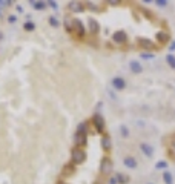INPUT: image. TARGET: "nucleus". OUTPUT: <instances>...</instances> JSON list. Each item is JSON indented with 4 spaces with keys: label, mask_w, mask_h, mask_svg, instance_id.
I'll list each match as a JSON object with an SVG mask.
<instances>
[{
    "label": "nucleus",
    "mask_w": 175,
    "mask_h": 184,
    "mask_svg": "<svg viewBox=\"0 0 175 184\" xmlns=\"http://www.w3.org/2000/svg\"><path fill=\"white\" fill-rule=\"evenodd\" d=\"M140 150H141L147 158H151V156L154 155V152H155L154 146H152V144H149V143H141V144H140Z\"/></svg>",
    "instance_id": "8"
},
{
    "label": "nucleus",
    "mask_w": 175,
    "mask_h": 184,
    "mask_svg": "<svg viewBox=\"0 0 175 184\" xmlns=\"http://www.w3.org/2000/svg\"><path fill=\"white\" fill-rule=\"evenodd\" d=\"M163 181H164V184H173V176H172V173L166 170V172L163 173Z\"/></svg>",
    "instance_id": "19"
},
{
    "label": "nucleus",
    "mask_w": 175,
    "mask_h": 184,
    "mask_svg": "<svg viewBox=\"0 0 175 184\" xmlns=\"http://www.w3.org/2000/svg\"><path fill=\"white\" fill-rule=\"evenodd\" d=\"M17 12H20V14H22V12H23V8H22V6H17Z\"/></svg>",
    "instance_id": "36"
},
{
    "label": "nucleus",
    "mask_w": 175,
    "mask_h": 184,
    "mask_svg": "<svg viewBox=\"0 0 175 184\" xmlns=\"http://www.w3.org/2000/svg\"><path fill=\"white\" fill-rule=\"evenodd\" d=\"M166 63L169 64V67L175 69V55L173 54H167L166 55Z\"/></svg>",
    "instance_id": "21"
},
{
    "label": "nucleus",
    "mask_w": 175,
    "mask_h": 184,
    "mask_svg": "<svg viewBox=\"0 0 175 184\" xmlns=\"http://www.w3.org/2000/svg\"><path fill=\"white\" fill-rule=\"evenodd\" d=\"M48 21H49V25H51L52 28H59L60 26V21L57 20V17H54V15H51L48 18Z\"/></svg>",
    "instance_id": "24"
},
{
    "label": "nucleus",
    "mask_w": 175,
    "mask_h": 184,
    "mask_svg": "<svg viewBox=\"0 0 175 184\" xmlns=\"http://www.w3.org/2000/svg\"><path fill=\"white\" fill-rule=\"evenodd\" d=\"M69 9H71V11H76V12H80V11H83V9H85V6H83V5H80V3L72 2V3H69Z\"/></svg>",
    "instance_id": "18"
},
{
    "label": "nucleus",
    "mask_w": 175,
    "mask_h": 184,
    "mask_svg": "<svg viewBox=\"0 0 175 184\" xmlns=\"http://www.w3.org/2000/svg\"><path fill=\"white\" fill-rule=\"evenodd\" d=\"M120 133H121L123 138H128L129 136V129L126 126H120Z\"/></svg>",
    "instance_id": "26"
},
{
    "label": "nucleus",
    "mask_w": 175,
    "mask_h": 184,
    "mask_svg": "<svg viewBox=\"0 0 175 184\" xmlns=\"http://www.w3.org/2000/svg\"><path fill=\"white\" fill-rule=\"evenodd\" d=\"M147 184H154V182H147Z\"/></svg>",
    "instance_id": "38"
},
{
    "label": "nucleus",
    "mask_w": 175,
    "mask_h": 184,
    "mask_svg": "<svg viewBox=\"0 0 175 184\" xmlns=\"http://www.w3.org/2000/svg\"><path fill=\"white\" fill-rule=\"evenodd\" d=\"M108 3H109V5H118L120 2H118V0H109Z\"/></svg>",
    "instance_id": "34"
},
{
    "label": "nucleus",
    "mask_w": 175,
    "mask_h": 184,
    "mask_svg": "<svg viewBox=\"0 0 175 184\" xmlns=\"http://www.w3.org/2000/svg\"><path fill=\"white\" fill-rule=\"evenodd\" d=\"M23 29L25 31H28V32H32L35 29V25H34V21L28 20V21H25V25H23Z\"/></svg>",
    "instance_id": "20"
},
{
    "label": "nucleus",
    "mask_w": 175,
    "mask_h": 184,
    "mask_svg": "<svg viewBox=\"0 0 175 184\" xmlns=\"http://www.w3.org/2000/svg\"><path fill=\"white\" fill-rule=\"evenodd\" d=\"M141 12H143V14H144L149 20H154V18H155V17H154V14H152L151 11H149L147 8H141Z\"/></svg>",
    "instance_id": "27"
},
{
    "label": "nucleus",
    "mask_w": 175,
    "mask_h": 184,
    "mask_svg": "<svg viewBox=\"0 0 175 184\" xmlns=\"http://www.w3.org/2000/svg\"><path fill=\"white\" fill-rule=\"evenodd\" d=\"M140 57H141L143 60H152V58L155 57V54H154V52H149V51H141Z\"/></svg>",
    "instance_id": "22"
},
{
    "label": "nucleus",
    "mask_w": 175,
    "mask_h": 184,
    "mask_svg": "<svg viewBox=\"0 0 175 184\" xmlns=\"http://www.w3.org/2000/svg\"><path fill=\"white\" fill-rule=\"evenodd\" d=\"M123 164L126 166L128 169H135V167H137V159H135L134 156H124Z\"/></svg>",
    "instance_id": "14"
},
{
    "label": "nucleus",
    "mask_w": 175,
    "mask_h": 184,
    "mask_svg": "<svg viewBox=\"0 0 175 184\" xmlns=\"http://www.w3.org/2000/svg\"><path fill=\"white\" fill-rule=\"evenodd\" d=\"M92 124H94V129H95L98 133H103V132H105L106 121H105V118H103L100 113H94V115H92Z\"/></svg>",
    "instance_id": "2"
},
{
    "label": "nucleus",
    "mask_w": 175,
    "mask_h": 184,
    "mask_svg": "<svg viewBox=\"0 0 175 184\" xmlns=\"http://www.w3.org/2000/svg\"><path fill=\"white\" fill-rule=\"evenodd\" d=\"M102 147L105 152H111V149H112V141H111V136L108 133L102 136Z\"/></svg>",
    "instance_id": "12"
},
{
    "label": "nucleus",
    "mask_w": 175,
    "mask_h": 184,
    "mask_svg": "<svg viewBox=\"0 0 175 184\" xmlns=\"http://www.w3.org/2000/svg\"><path fill=\"white\" fill-rule=\"evenodd\" d=\"M112 172V159L109 156H103L100 161V173L102 175H109Z\"/></svg>",
    "instance_id": "4"
},
{
    "label": "nucleus",
    "mask_w": 175,
    "mask_h": 184,
    "mask_svg": "<svg viewBox=\"0 0 175 184\" xmlns=\"http://www.w3.org/2000/svg\"><path fill=\"white\" fill-rule=\"evenodd\" d=\"M94 184H102V182H100V181H95V182H94Z\"/></svg>",
    "instance_id": "37"
},
{
    "label": "nucleus",
    "mask_w": 175,
    "mask_h": 184,
    "mask_svg": "<svg viewBox=\"0 0 175 184\" xmlns=\"http://www.w3.org/2000/svg\"><path fill=\"white\" fill-rule=\"evenodd\" d=\"M65 28H66V32L68 34L72 32V20H69V17L65 18Z\"/></svg>",
    "instance_id": "25"
},
{
    "label": "nucleus",
    "mask_w": 175,
    "mask_h": 184,
    "mask_svg": "<svg viewBox=\"0 0 175 184\" xmlns=\"http://www.w3.org/2000/svg\"><path fill=\"white\" fill-rule=\"evenodd\" d=\"M169 49H170V51H175V40H172V41L169 43Z\"/></svg>",
    "instance_id": "32"
},
{
    "label": "nucleus",
    "mask_w": 175,
    "mask_h": 184,
    "mask_svg": "<svg viewBox=\"0 0 175 184\" xmlns=\"http://www.w3.org/2000/svg\"><path fill=\"white\" fill-rule=\"evenodd\" d=\"M85 159H86V152H85V149L83 147H74L72 150H71V163L72 164H82V163H85Z\"/></svg>",
    "instance_id": "1"
},
{
    "label": "nucleus",
    "mask_w": 175,
    "mask_h": 184,
    "mask_svg": "<svg viewBox=\"0 0 175 184\" xmlns=\"http://www.w3.org/2000/svg\"><path fill=\"white\" fill-rule=\"evenodd\" d=\"M112 40L117 44H124V43H128V34L124 31H117V32H114Z\"/></svg>",
    "instance_id": "5"
},
{
    "label": "nucleus",
    "mask_w": 175,
    "mask_h": 184,
    "mask_svg": "<svg viewBox=\"0 0 175 184\" xmlns=\"http://www.w3.org/2000/svg\"><path fill=\"white\" fill-rule=\"evenodd\" d=\"M173 147H175V143H173Z\"/></svg>",
    "instance_id": "39"
},
{
    "label": "nucleus",
    "mask_w": 175,
    "mask_h": 184,
    "mask_svg": "<svg viewBox=\"0 0 175 184\" xmlns=\"http://www.w3.org/2000/svg\"><path fill=\"white\" fill-rule=\"evenodd\" d=\"M129 67H131V72H134V74H141L143 72V66L138 60H131Z\"/></svg>",
    "instance_id": "10"
},
{
    "label": "nucleus",
    "mask_w": 175,
    "mask_h": 184,
    "mask_svg": "<svg viewBox=\"0 0 175 184\" xmlns=\"http://www.w3.org/2000/svg\"><path fill=\"white\" fill-rule=\"evenodd\" d=\"M112 87L115 90H123V89H126V80L121 78V77H114L112 78Z\"/></svg>",
    "instance_id": "7"
},
{
    "label": "nucleus",
    "mask_w": 175,
    "mask_h": 184,
    "mask_svg": "<svg viewBox=\"0 0 175 184\" xmlns=\"http://www.w3.org/2000/svg\"><path fill=\"white\" fill-rule=\"evenodd\" d=\"M48 6H51L52 9H57V8H59L57 2H54V0H49V2H48Z\"/></svg>",
    "instance_id": "30"
},
{
    "label": "nucleus",
    "mask_w": 175,
    "mask_h": 184,
    "mask_svg": "<svg viewBox=\"0 0 175 184\" xmlns=\"http://www.w3.org/2000/svg\"><path fill=\"white\" fill-rule=\"evenodd\" d=\"M8 21H9V23H15V21H17V17H15V15H9V17H8Z\"/></svg>",
    "instance_id": "31"
},
{
    "label": "nucleus",
    "mask_w": 175,
    "mask_h": 184,
    "mask_svg": "<svg viewBox=\"0 0 175 184\" xmlns=\"http://www.w3.org/2000/svg\"><path fill=\"white\" fill-rule=\"evenodd\" d=\"M138 44L141 46L143 49H147L149 52H151V51L155 48V43L151 41V40H147V38H140V40H138Z\"/></svg>",
    "instance_id": "11"
},
{
    "label": "nucleus",
    "mask_w": 175,
    "mask_h": 184,
    "mask_svg": "<svg viewBox=\"0 0 175 184\" xmlns=\"http://www.w3.org/2000/svg\"><path fill=\"white\" fill-rule=\"evenodd\" d=\"M89 31H91L92 34H98V31H100V25H98V21H97V20L89 18Z\"/></svg>",
    "instance_id": "16"
},
{
    "label": "nucleus",
    "mask_w": 175,
    "mask_h": 184,
    "mask_svg": "<svg viewBox=\"0 0 175 184\" xmlns=\"http://www.w3.org/2000/svg\"><path fill=\"white\" fill-rule=\"evenodd\" d=\"M109 184H118L117 178H115V176H111V179H109Z\"/></svg>",
    "instance_id": "33"
},
{
    "label": "nucleus",
    "mask_w": 175,
    "mask_h": 184,
    "mask_svg": "<svg viewBox=\"0 0 175 184\" xmlns=\"http://www.w3.org/2000/svg\"><path fill=\"white\" fill-rule=\"evenodd\" d=\"M154 3L160 8H166L167 6V0H154Z\"/></svg>",
    "instance_id": "29"
},
{
    "label": "nucleus",
    "mask_w": 175,
    "mask_h": 184,
    "mask_svg": "<svg viewBox=\"0 0 175 184\" xmlns=\"http://www.w3.org/2000/svg\"><path fill=\"white\" fill-rule=\"evenodd\" d=\"M72 32H76L80 38H83L86 35V28L80 18H72Z\"/></svg>",
    "instance_id": "3"
},
{
    "label": "nucleus",
    "mask_w": 175,
    "mask_h": 184,
    "mask_svg": "<svg viewBox=\"0 0 175 184\" xmlns=\"http://www.w3.org/2000/svg\"><path fill=\"white\" fill-rule=\"evenodd\" d=\"M74 173H76V164L68 163V164L63 166V169H62V178H65V176H71V175H74Z\"/></svg>",
    "instance_id": "9"
},
{
    "label": "nucleus",
    "mask_w": 175,
    "mask_h": 184,
    "mask_svg": "<svg viewBox=\"0 0 175 184\" xmlns=\"http://www.w3.org/2000/svg\"><path fill=\"white\" fill-rule=\"evenodd\" d=\"M155 167H157V169H167V161H164V159L158 161V163L155 164Z\"/></svg>",
    "instance_id": "28"
},
{
    "label": "nucleus",
    "mask_w": 175,
    "mask_h": 184,
    "mask_svg": "<svg viewBox=\"0 0 175 184\" xmlns=\"http://www.w3.org/2000/svg\"><path fill=\"white\" fill-rule=\"evenodd\" d=\"M0 15H2V12H0Z\"/></svg>",
    "instance_id": "40"
},
{
    "label": "nucleus",
    "mask_w": 175,
    "mask_h": 184,
    "mask_svg": "<svg viewBox=\"0 0 175 184\" xmlns=\"http://www.w3.org/2000/svg\"><path fill=\"white\" fill-rule=\"evenodd\" d=\"M115 178H117L118 184H128V182L131 181V178H129L128 175H124V173H117Z\"/></svg>",
    "instance_id": "17"
},
{
    "label": "nucleus",
    "mask_w": 175,
    "mask_h": 184,
    "mask_svg": "<svg viewBox=\"0 0 175 184\" xmlns=\"http://www.w3.org/2000/svg\"><path fill=\"white\" fill-rule=\"evenodd\" d=\"M74 141H76L77 147H83V146H86V143H88V133L76 132V135H74Z\"/></svg>",
    "instance_id": "6"
},
{
    "label": "nucleus",
    "mask_w": 175,
    "mask_h": 184,
    "mask_svg": "<svg viewBox=\"0 0 175 184\" xmlns=\"http://www.w3.org/2000/svg\"><path fill=\"white\" fill-rule=\"evenodd\" d=\"M155 40H157V43H160V44L167 43V41H169V32H167V31H158L157 35H155Z\"/></svg>",
    "instance_id": "13"
},
{
    "label": "nucleus",
    "mask_w": 175,
    "mask_h": 184,
    "mask_svg": "<svg viewBox=\"0 0 175 184\" xmlns=\"http://www.w3.org/2000/svg\"><path fill=\"white\" fill-rule=\"evenodd\" d=\"M56 184H69V182H66V181H63V179H59Z\"/></svg>",
    "instance_id": "35"
},
{
    "label": "nucleus",
    "mask_w": 175,
    "mask_h": 184,
    "mask_svg": "<svg viewBox=\"0 0 175 184\" xmlns=\"http://www.w3.org/2000/svg\"><path fill=\"white\" fill-rule=\"evenodd\" d=\"M29 5H31L35 11H42V9H45V8L48 6V2H39V0H31Z\"/></svg>",
    "instance_id": "15"
},
{
    "label": "nucleus",
    "mask_w": 175,
    "mask_h": 184,
    "mask_svg": "<svg viewBox=\"0 0 175 184\" xmlns=\"http://www.w3.org/2000/svg\"><path fill=\"white\" fill-rule=\"evenodd\" d=\"M77 132H80V133H88V123H86V121H82V123L77 126Z\"/></svg>",
    "instance_id": "23"
}]
</instances>
